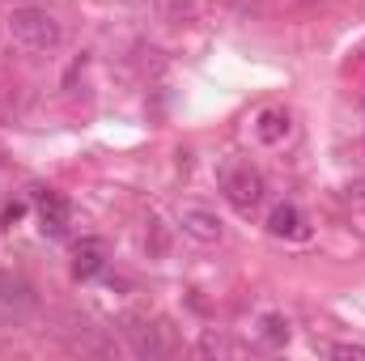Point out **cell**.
<instances>
[{"label":"cell","instance_id":"obj_1","mask_svg":"<svg viewBox=\"0 0 365 361\" xmlns=\"http://www.w3.org/2000/svg\"><path fill=\"white\" fill-rule=\"evenodd\" d=\"M9 34H13V43H17L21 51H30V56L56 51L60 39H64L60 21H56L47 9H17V13L9 17Z\"/></svg>","mask_w":365,"mask_h":361},{"label":"cell","instance_id":"obj_2","mask_svg":"<svg viewBox=\"0 0 365 361\" xmlns=\"http://www.w3.org/2000/svg\"><path fill=\"white\" fill-rule=\"evenodd\" d=\"M221 195L238 208V213H255L264 200V175L251 162H230L221 171Z\"/></svg>","mask_w":365,"mask_h":361},{"label":"cell","instance_id":"obj_3","mask_svg":"<svg viewBox=\"0 0 365 361\" xmlns=\"http://www.w3.org/2000/svg\"><path fill=\"white\" fill-rule=\"evenodd\" d=\"M179 230L191 238V243H204V247H212V243H221V234H225V221H221L212 208H204V204H182V208H179Z\"/></svg>","mask_w":365,"mask_h":361},{"label":"cell","instance_id":"obj_4","mask_svg":"<svg viewBox=\"0 0 365 361\" xmlns=\"http://www.w3.org/2000/svg\"><path fill=\"white\" fill-rule=\"evenodd\" d=\"M34 213H38V230L47 238H64L68 234V200L51 187H34Z\"/></svg>","mask_w":365,"mask_h":361},{"label":"cell","instance_id":"obj_5","mask_svg":"<svg viewBox=\"0 0 365 361\" xmlns=\"http://www.w3.org/2000/svg\"><path fill=\"white\" fill-rule=\"evenodd\" d=\"M268 234L272 238H306V217H302V208L297 204H276L272 213H268Z\"/></svg>","mask_w":365,"mask_h":361},{"label":"cell","instance_id":"obj_6","mask_svg":"<svg viewBox=\"0 0 365 361\" xmlns=\"http://www.w3.org/2000/svg\"><path fill=\"white\" fill-rule=\"evenodd\" d=\"M289 132H293V119H289L284 106H264V111L255 115V136H259L264 145H280Z\"/></svg>","mask_w":365,"mask_h":361},{"label":"cell","instance_id":"obj_7","mask_svg":"<svg viewBox=\"0 0 365 361\" xmlns=\"http://www.w3.org/2000/svg\"><path fill=\"white\" fill-rule=\"evenodd\" d=\"M102 268H106V247H102L98 238L77 243V251H73V276H77V280H93Z\"/></svg>","mask_w":365,"mask_h":361},{"label":"cell","instance_id":"obj_8","mask_svg":"<svg viewBox=\"0 0 365 361\" xmlns=\"http://www.w3.org/2000/svg\"><path fill=\"white\" fill-rule=\"evenodd\" d=\"M128 345H132V353H136V357H162V353H166L162 332H158V327H149V323L128 327Z\"/></svg>","mask_w":365,"mask_h":361},{"label":"cell","instance_id":"obj_9","mask_svg":"<svg viewBox=\"0 0 365 361\" xmlns=\"http://www.w3.org/2000/svg\"><path fill=\"white\" fill-rule=\"evenodd\" d=\"M259 336L268 345H289V319L284 315H259Z\"/></svg>","mask_w":365,"mask_h":361},{"label":"cell","instance_id":"obj_10","mask_svg":"<svg viewBox=\"0 0 365 361\" xmlns=\"http://www.w3.org/2000/svg\"><path fill=\"white\" fill-rule=\"evenodd\" d=\"M331 357H344V361H365V345H331Z\"/></svg>","mask_w":365,"mask_h":361},{"label":"cell","instance_id":"obj_11","mask_svg":"<svg viewBox=\"0 0 365 361\" xmlns=\"http://www.w3.org/2000/svg\"><path fill=\"white\" fill-rule=\"evenodd\" d=\"M21 213H26V208H21V204H13V208H4V225H13V221H17V217H21Z\"/></svg>","mask_w":365,"mask_h":361}]
</instances>
